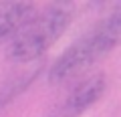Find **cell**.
<instances>
[{
    "instance_id": "7a4b0ae2",
    "label": "cell",
    "mask_w": 121,
    "mask_h": 117,
    "mask_svg": "<svg viewBox=\"0 0 121 117\" xmlns=\"http://www.w3.org/2000/svg\"><path fill=\"white\" fill-rule=\"evenodd\" d=\"M73 10L67 2H59L36 12L18 35L8 43L6 56L12 63H32L44 55L69 28Z\"/></svg>"
},
{
    "instance_id": "6da1fadb",
    "label": "cell",
    "mask_w": 121,
    "mask_h": 117,
    "mask_svg": "<svg viewBox=\"0 0 121 117\" xmlns=\"http://www.w3.org/2000/svg\"><path fill=\"white\" fill-rule=\"evenodd\" d=\"M121 36V10H113L105 20L93 28L91 32L77 39L71 47L60 52V56L48 69L47 81L48 85H65L79 79L93 65L105 59L113 48L119 44Z\"/></svg>"
},
{
    "instance_id": "277c9868",
    "label": "cell",
    "mask_w": 121,
    "mask_h": 117,
    "mask_svg": "<svg viewBox=\"0 0 121 117\" xmlns=\"http://www.w3.org/2000/svg\"><path fill=\"white\" fill-rule=\"evenodd\" d=\"M35 14L32 2H0V44L10 43Z\"/></svg>"
},
{
    "instance_id": "5b68a950",
    "label": "cell",
    "mask_w": 121,
    "mask_h": 117,
    "mask_svg": "<svg viewBox=\"0 0 121 117\" xmlns=\"http://www.w3.org/2000/svg\"><path fill=\"white\" fill-rule=\"evenodd\" d=\"M40 75V65H35L30 69H24V71H18L14 73L12 77L4 79L0 83V107H6L8 103H12L20 93H24L35 79Z\"/></svg>"
},
{
    "instance_id": "3957f363",
    "label": "cell",
    "mask_w": 121,
    "mask_h": 117,
    "mask_svg": "<svg viewBox=\"0 0 121 117\" xmlns=\"http://www.w3.org/2000/svg\"><path fill=\"white\" fill-rule=\"evenodd\" d=\"M107 91V77L103 73L89 75L71 87L59 101L51 105L47 117H81Z\"/></svg>"
}]
</instances>
